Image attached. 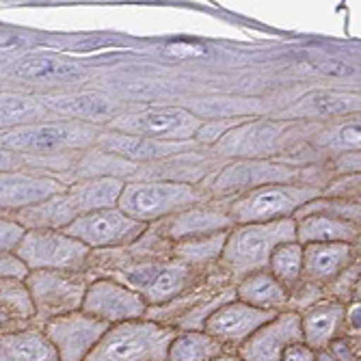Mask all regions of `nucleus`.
<instances>
[{
	"mask_svg": "<svg viewBox=\"0 0 361 361\" xmlns=\"http://www.w3.org/2000/svg\"><path fill=\"white\" fill-rule=\"evenodd\" d=\"M359 95L357 93H338V91H316L303 97L290 109L294 117H338L359 111Z\"/></svg>",
	"mask_w": 361,
	"mask_h": 361,
	"instance_id": "nucleus-25",
	"label": "nucleus"
},
{
	"mask_svg": "<svg viewBox=\"0 0 361 361\" xmlns=\"http://www.w3.org/2000/svg\"><path fill=\"white\" fill-rule=\"evenodd\" d=\"M279 130L281 123H243L221 137V145L229 154H251L275 141Z\"/></svg>",
	"mask_w": 361,
	"mask_h": 361,
	"instance_id": "nucleus-27",
	"label": "nucleus"
},
{
	"mask_svg": "<svg viewBox=\"0 0 361 361\" xmlns=\"http://www.w3.org/2000/svg\"><path fill=\"white\" fill-rule=\"evenodd\" d=\"M202 119L186 109H147L113 117V130L162 143H180L197 137Z\"/></svg>",
	"mask_w": 361,
	"mask_h": 361,
	"instance_id": "nucleus-7",
	"label": "nucleus"
},
{
	"mask_svg": "<svg viewBox=\"0 0 361 361\" xmlns=\"http://www.w3.org/2000/svg\"><path fill=\"white\" fill-rule=\"evenodd\" d=\"M16 255L30 271H72L89 255V249L76 238L54 229H26Z\"/></svg>",
	"mask_w": 361,
	"mask_h": 361,
	"instance_id": "nucleus-6",
	"label": "nucleus"
},
{
	"mask_svg": "<svg viewBox=\"0 0 361 361\" xmlns=\"http://www.w3.org/2000/svg\"><path fill=\"white\" fill-rule=\"evenodd\" d=\"M350 320H353V326H359V303L353 307V314H350Z\"/></svg>",
	"mask_w": 361,
	"mask_h": 361,
	"instance_id": "nucleus-38",
	"label": "nucleus"
},
{
	"mask_svg": "<svg viewBox=\"0 0 361 361\" xmlns=\"http://www.w3.org/2000/svg\"><path fill=\"white\" fill-rule=\"evenodd\" d=\"M24 232H26V229L20 223L0 216V253L16 251V247L20 245Z\"/></svg>",
	"mask_w": 361,
	"mask_h": 361,
	"instance_id": "nucleus-32",
	"label": "nucleus"
},
{
	"mask_svg": "<svg viewBox=\"0 0 361 361\" xmlns=\"http://www.w3.org/2000/svg\"><path fill=\"white\" fill-rule=\"evenodd\" d=\"M16 76L28 80H74L82 76V70L54 56H26L16 65Z\"/></svg>",
	"mask_w": 361,
	"mask_h": 361,
	"instance_id": "nucleus-29",
	"label": "nucleus"
},
{
	"mask_svg": "<svg viewBox=\"0 0 361 361\" xmlns=\"http://www.w3.org/2000/svg\"><path fill=\"white\" fill-rule=\"evenodd\" d=\"M176 334L149 320L111 324L82 361H167Z\"/></svg>",
	"mask_w": 361,
	"mask_h": 361,
	"instance_id": "nucleus-2",
	"label": "nucleus"
},
{
	"mask_svg": "<svg viewBox=\"0 0 361 361\" xmlns=\"http://www.w3.org/2000/svg\"><path fill=\"white\" fill-rule=\"evenodd\" d=\"M44 106L50 111L70 117L72 121H97V119H113L115 104L104 95L97 93H76V95H48L44 97Z\"/></svg>",
	"mask_w": 361,
	"mask_h": 361,
	"instance_id": "nucleus-21",
	"label": "nucleus"
},
{
	"mask_svg": "<svg viewBox=\"0 0 361 361\" xmlns=\"http://www.w3.org/2000/svg\"><path fill=\"white\" fill-rule=\"evenodd\" d=\"M186 279H188V269L182 262H176V264L141 267L130 275V283L135 286L133 290L141 294V299L145 303H165L173 299L184 288Z\"/></svg>",
	"mask_w": 361,
	"mask_h": 361,
	"instance_id": "nucleus-16",
	"label": "nucleus"
},
{
	"mask_svg": "<svg viewBox=\"0 0 361 361\" xmlns=\"http://www.w3.org/2000/svg\"><path fill=\"white\" fill-rule=\"evenodd\" d=\"M65 190H68V186L52 176L22 173V171L0 173V208L24 210L30 206L44 204Z\"/></svg>",
	"mask_w": 361,
	"mask_h": 361,
	"instance_id": "nucleus-14",
	"label": "nucleus"
},
{
	"mask_svg": "<svg viewBox=\"0 0 361 361\" xmlns=\"http://www.w3.org/2000/svg\"><path fill=\"white\" fill-rule=\"evenodd\" d=\"M320 197L318 188L297 184H267L245 190L229 206V219L234 225L247 223H271L281 219H294L305 204Z\"/></svg>",
	"mask_w": 361,
	"mask_h": 361,
	"instance_id": "nucleus-5",
	"label": "nucleus"
},
{
	"mask_svg": "<svg viewBox=\"0 0 361 361\" xmlns=\"http://www.w3.org/2000/svg\"><path fill=\"white\" fill-rule=\"evenodd\" d=\"M143 229H145L143 223L133 221L121 210L106 208V210L89 212V214L74 219L68 227L61 229V232L76 238L91 251V249L130 245L143 234Z\"/></svg>",
	"mask_w": 361,
	"mask_h": 361,
	"instance_id": "nucleus-8",
	"label": "nucleus"
},
{
	"mask_svg": "<svg viewBox=\"0 0 361 361\" xmlns=\"http://www.w3.org/2000/svg\"><path fill=\"white\" fill-rule=\"evenodd\" d=\"M344 318V305L338 301H326L310 307L301 316V334H303V344L310 346L312 350L324 348L329 344Z\"/></svg>",
	"mask_w": 361,
	"mask_h": 361,
	"instance_id": "nucleus-22",
	"label": "nucleus"
},
{
	"mask_svg": "<svg viewBox=\"0 0 361 361\" xmlns=\"http://www.w3.org/2000/svg\"><path fill=\"white\" fill-rule=\"evenodd\" d=\"M303 247V275L314 281H329L338 277L353 262V245L324 243Z\"/></svg>",
	"mask_w": 361,
	"mask_h": 361,
	"instance_id": "nucleus-20",
	"label": "nucleus"
},
{
	"mask_svg": "<svg viewBox=\"0 0 361 361\" xmlns=\"http://www.w3.org/2000/svg\"><path fill=\"white\" fill-rule=\"evenodd\" d=\"M206 195L188 182L149 180L123 184L117 200V210L137 223H152L165 216H176L188 208L200 206Z\"/></svg>",
	"mask_w": 361,
	"mask_h": 361,
	"instance_id": "nucleus-3",
	"label": "nucleus"
},
{
	"mask_svg": "<svg viewBox=\"0 0 361 361\" xmlns=\"http://www.w3.org/2000/svg\"><path fill=\"white\" fill-rule=\"evenodd\" d=\"M227 240V232L212 234V236H202V238H192V240H182L176 249L178 257L186 264H204L214 257L221 255L223 247Z\"/></svg>",
	"mask_w": 361,
	"mask_h": 361,
	"instance_id": "nucleus-31",
	"label": "nucleus"
},
{
	"mask_svg": "<svg viewBox=\"0 0 361 361\" xmlns=\"http://www.w3.org/2000/svg\"><path fill=\"white\" fill-rule=\"evenodd\" d=\"M97 143L111 154L133 158V160H158V158H167L169 154H176L180 149L178 143H162L143 137L121 135V133H102L97 137Z\"/></svg>",
	"mask_w": 361,
	"mask_h": 361,
	"instance_id": "nucleus-24",
	"label": "nucleus"
},
{
	"mask_svg": "<svg viewBox=\"0 0 361 361\" xmlns=\"http://www.w3.org/2000/svg\"><path fill=\"white\" fill-rule=\"evenodd\" d=\"M223 344L204 331H186L173 338L167 361H212L221 355Z\"/></svg>",
	"mask_w": 361,
	"mask_h": 361,
	"instance_id": "nucleus-28",
	"label": "nucleus"
},
{
	"mask_svg": "<svg viewBox=\"0 0 361 361\" xmlns=\"http://www.w3.org/2000/svg\"><path fill=\"white\" fill-rule=\"evenodd\" d=\"M234 227L227 212L210 210V208H188L176 216H171L167 225V234L176 240H192L202 236H212L221 232H229Z\"/></svg>",
	"mask_w": 361,
	"mask_h": 361,
	"instance_id": "nucleus-19",
	"label": "nucleus"
},
{
	"mask_svg": "<svg viewBox=\"0 0 361 361\" xmlns=\"http://www.w3.org/2000/svg\"><path fill=\"white\" fill-rule=\"evenodd\" d=\"M212 361H243L240 357H227V355H219L216 359H212Z\"/></svg>",
	"mask_w": 361,
	"mask_h": 361,
	"instance_id": "nucleus-39",
	"label": "nucleus"
},
{
	"mask_svg": "<svg viewBox=\"0 0 361 361\" xmlns=\"http://www.w3.org/2000/svg\"><path fill=\"white\" fill-rule=\"evenodd\" d=\"M18 165H20V160L16 158V154L0 147V173L18 171Z\"/></svg>",
	"mask_w": 361,
	"mask_h": 361,
	"instance_id": "nucleus-36",
	"label": "nucleus"
},
{
	"mask_svg": "<svg viewBox=\"0 0 361 361\" xmlns=\"http://www.w3.org/2000/svg\"><path fill=\"white\" fill-rule=\"evenodd\" d=\"M316 68L322 70L324 74H331V76H342V72H346V76L353 74V70L348 68V65H344V63H340V61H336V59L316 61Z\"/></svg>",
	"mask_w": 361,
	"mask_h": 361,
	"instance_id": "nucleus-35",
	"label": "nucleus"
},
{
	"mask_svg": "<svg viewBox=\"0 0 361 361\" xmlns=\"http://www.w3.org/2000/svg\"><path fill=\"white\" fill-rule=\"evenodd\" d=\"M277 314L267 310H255L247 303L227 301L221 307H216L204 322L202 331L212 336L214 340L223 342H245L251 338L259 326H264L269 320H273Z\"/></svg>",
	"mask_w": 361,
	"mask_h": 361,
	"instance_id": "nucleus-13",
	"label": "nucleus"
},
{
	"mask_svg": "<svg viewBox=\"0 0 361 361\" xmlns=\"http://www.w3.org/2000/svg\"><path fill=\"white\" fill-rule=\"evenodd\" d=\"M0 361H59L52 344L39 331L0 336Z\"/></svg>",
	"mask_w": 361,
	"mask_h": 361,
	"instance_id": "nucleus-26",
	"label": "nucleus"
},
{
	"mask_svg": "<svg viewBox=\"0 0 361 361\" xmlns=\"http://www.w3.org/2000/svg\"><path fill=\"white\" fill-rule=\"evenodd\" d=\"M26 42L13 32H0V50H18V48H24Z\"/></svg>",
	"mask_w": 361,
	"mask_h": 361,
	"instance_id": "nucleus-37",
	"label": "nucleus"
},
{
	"mask_svg": "<svg viewBox=\"0 0 361 361\" xmlns=\"http://www.w3.org/2000/svg\"><path fill=\"white\" fill-rule=\"evenodd\" d=\"M292 240H297V223H294V219L236 225L227 232L221 257L236 275L247 277L251 273H259L262 269H269L273 251L279 245Z\"/></svg>",
	"mask_w": 361,
	"mask_h": 361,
	"instance_id": "nucleus-1",
	"label": "nucleus"
},
{
	"mask_svg": "<svg viewBox=\"0 0 361 361\" xmlns=\"http://www.w3.org/2000/svg\"><path fill=\"white\" fill-rule=\"evenodd\" d=\"M26 290L32 307L54 318L78 312L87 288L72 277H63L61 271H32L26 279Z\"/></svg>",
	"mask_w": 361,
	"mask_h": 361,
	"instance_id": "nucleus-11",
	"label": "nucleus"
},
{
	"mask_svg": "<svg viewBox=\"0 0 361 361\" xmlns=\"http://www.w3.org/2000/svg\"><path fill=\"white\" fill-rule=\"evenodd\" d=\"M167 52L173 56V59H197L206 54V46L202 44H192V42H176V44H169L167 46Z\"/></svg>",
	"mask_w": 361,
	"mask_h": 361,
	"instance_id": "nucleus-33",
	"label": "nucleus"
},
{
	"mask_svg": "<svg viewBox=\"0 0 361 361\" xmlns=\"http://www.w3.org/2000/svg\"><path fill=\"white\" fill-rule=\"evenodd\" d=\"M234 294L240 303H247L255 310H267V312H275L288 303V290L271 273H262V271L247 275L238 283Z\"/></svg>",
	"mask_w": 361,
	"mask_h": 361,
	"instance_id": "nucleus-23",
	"label": "nucleus"
},
{
	"mask_svg": "<svg viewBox=\"0 0 361 361\" xmlns=\"http://www.w3.org/2000/svg\"><path fill=\"white\" fill-rule=\"evenodd\" d=\"M123 182L117 176H100V178H87L65 190V197L76 212V216L117 208V200L121 195Z\"/></svg>",
	"mask_w": 361,
	"mask_h": 361,
	"instance_id": "nucleus-18",
	"label": "nucleus"
},
{
	"mask_svg": "<svg viewBox=\"0 0 361 361\" xmlns=\"http://www.w3.org/2000/svg\"><path fill=\"white\" fill-rule=\"evenodd\" d=\"M281 361H316V353L310 346H305L303 342H299V344H292L283 350Z\"/></svg>",
	"mask_w": 361,
	"mask_h": 361,
	"instance_id": "nucleus-34",
	"label": "nucleus"
},
{
	"mask_svg": "<svg viewBox=\"0 0 361 361\" xmlns=\"http://www.w3.org/2000/svg\"><path fill=\"white\" fill-rule=\"evenodd\" d=\"M294 223H297L299 245H324V243L353 245L355 240H359V223H350L340 216L310 212L297 216Z\"/></svg>",
	"mask_w": 361,
	"mask_h": 361,
	"instance_id": "nucleus-17",
	"label": "nucleus"
},
{
	"mask_svg": "<svg viewBox=\"0 0 361 361\" xmlns=\"http://www.w3.org/2000/svg\"><path fill=\"white\" fill-rule=\"evenodd\" d=\"M297 176V169L281 165V162H271V160H240L234 165L225 167L216 180H214V190H251L257 186L267 184H288Z\"/></svg>",
	"mask_w": 361,
	"mask_h": 361,
	"instance_id": "nucleus-15",
	"label": "nucleus"
},
{
	"mask_svg": "<svg viewBox=\"0 0 361 361\" xmlns=\"http://www.w3.org/2000/svg\"><path fill=\"white\" fill-rule=\"evenodd\" d=\"M303 342L301 316L299 314H277L264 326L247 338L240 348L243 361H281V355L288 346Z\"/></svg>",
	"mask_w": 361,
	"mask_h": 361,
	"instance_id": "nucleus-12",
	"label": "nucleus"
},
{
	"mask_svg": "<svg viewBox=\"0 0 361 361\" xmlns=\"http://www.w3.org/2000/svg\"><path fill=\"white\" fill-rule=\"evenodd\" d=\"M80 312L106 324H119L130 320H143L147 303L133 288H126L111 279H100L85 290Z\"/></svg>",
	"mask_w": 361,
	"mask_h": 361,
	"instance_id": "nucleus-10",
	"label": "nucleus"
},
{
	"mask_svg": "<svg viewBox=\"0 0 361 361\" xmlns=\"http://www.w3.org/2000/svg\"><path fill=\"white\" fill-rule=\"evenodd\" d=\"M97 128L85 121L22 123L0 130V147L13 154H50L97 143Z\"/></svg>",
	"mask_w": 361,
	"mask_h": 361,
	"instance_id": "nucleus-4",
	"label": "nucleus"
},
{
	"mask_svg": "<svg viewBox=\"0 0 361 361\" xmlns=\"http://www.w3.org/2000/svg\"><path fill=\"white\" fill-rule=\"evenodd\" d=\"M106 322L85 312H70L48 318L44 336L52 344L59 361H82L109 331Z\"/></svg>",
	"mask_w": 361,
	"mask_h": 361,
	"instance_id": "nucleus-9",
	"label": "nucleus"
},
{
	"mask_svg": "<svg viewBox=\"0 0 361 361\" xmlns=\"http://www.w3.org/2000/svg\"><path fill=\"white\" fill-rule=\"evenodd\" d=\"M269 269H271V275L286 290L297 286L299 277L303 275V247L297 240L279 245L269 259Z\"/></svg>",
	"mask_w": 361,
	"mask_h": 361,
	"instance_id": "nucleus-30",
	"label": "nucleus"
}]
</instances>
